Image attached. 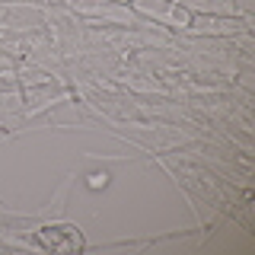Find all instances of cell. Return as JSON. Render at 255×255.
<instances>
[{
	"mask_svg": "<svg viewBox=\"0 0 255 255\" xmlns=\"http://www.w3.org/2000/svg\"><path fill=\"white\" fill-rule=\"evenodd\" d=\"M35 239L42 249H51V252L83 249V239H80L77 227H42V230H35Z\"/></svg>",
	"mask_w": 255,
	"mask_h": 255,
	"instance_id": "obj_1",
	"label": "cell"
},
{
	"mask_svg": "<svg viewBox=\"0 0 255 255\" xmlns=\"http://www.w3.org/2000/svg\"><path fill=\"white\" fill-rule=\"evenodd\" d=\"M106 179H109L106 172H96V175H90V188H99V185H106Z\"/></svg>",
	"mask_w": 255,
	"mask_h": 255,
	"instance_id": "obj_2",
	"label": "cell"
}]
</instances>
